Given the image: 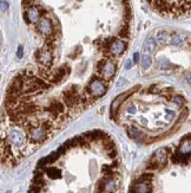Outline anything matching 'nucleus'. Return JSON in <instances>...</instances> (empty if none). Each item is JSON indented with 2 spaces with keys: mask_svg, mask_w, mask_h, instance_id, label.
<instances>
[{
  "mask_svg": "<svg viewBox=\"0 0 191 193\" xmlns=\"http://www.w3.org/2000/svg\"><path fill=\"white\" fill-rule=\"evenodd\" d=\"M168 40H169V36H168V33H166L165 31H159V32L156 34V42H157L158 44L164 45V44L168 43Z\"/></svg>",
  "mask_w": 191,
  "mask_h": 193,
  "instance_id": "0eeeda50",
  "label": "nucleus"
},
{
  "mask_svg": "<svg viewBox=\"0 0 191 193\" xmlns=\"http://www.w3.org/2000/svg\"><path fill=\"white\" fill-rule=\"evenodd\" d=\"M119 36L123 37V38H128V37H129V27H128V26L124 27L123 30L119 32Z\"/></svg>",
  "mask_w": 191,
  "mask_h": 193,
  "instance_id": "9b49d317",
  "label": "nucleus"
},
{
  "mask_svg": "<svg viewBox=\"0 0 191 193\" xmlns=\"http://www.w3.org/2000/svg\"><path fill=\"white\" fill-rule=\"evenodd\" d=\"M125 84H126L125 78H119V81H118V83H117V86H118V88H122V86H124Z\"/></svg>",
  "mask_w": 191,
  "mask_h": 193,
  "instance_id": "f8f14e48",
  "label": "nucleus"
},
{
  "mask_svg": "<svg viewBox=\"0 0 191 193\" xmlns=\"http://www.w3.org/2000/svg\"><path fill=\"white\" fill-rule=\"evenodd\" d=\"M40 14L41 13L39 12V9H38L35 6H32L31 8L27 9V12L24 14V18L26 19V22L28 24H34V23H37L38 20H39Z\"/></svg>",
  "mask_w": 191,
  "mask_h": 193,
  "instance_id": "20e7f679",
  "label": "nucleus"
},
{
  "mask_svg": "<svg viewBox=\"0 0 191 193\" xmlns=\"http://www.w3.org/2000/svg\"><path fill=\"white\" fill-rule=\"evenodd\" d=\"M7 7H8L7 1H5V0H1V11L5 12V9H7Z\"/></svg>",
  "mask_w": 191,
  "mask_h": 193,
  "instance_id": "ddd939ff",
  "label": "nucleus"
},
{
  "mask_svg": "<svg viewBox=\"0 0 191 193\" xmlns=\"http://www.w3.org/2000/svg\"><path fill=\"white\" fill-rule=\"evenodd\" d=\"M138 61H139V53L136 52L133 55V63H138Z\"/></svg>",
  "mask_w": 191,
  "mask_h": 193,
  "instance_id": "2eb2a0df",
  "label": "nucleus"
},
{
  "mask_svg": "<svg viewBox=\"0 0 191 193\" xmlns=\"http://www.w3.org/2000/svg\"><path fill=\"white\" fill-rule=\"evenodd\" d=\"M23 55H24V52H23V46H19V47H18V52H17L18 58H21Z\"/></svg>",
  "mask_w": 191,
  "mask_h": 193,
  "instance_id": "4468645a",
  "label": "nucleus"
},
{
  "mask_svg": "<svg viewBox=\"0 0 191 193\" xmlns=\"http://www.w3.org/2000/svg\"><path fill=\"white\" fill-rule=\"evenodd\" d=\"M105 88L104 83L100 80H93L90 84H89V92L91 96H94V97H98V96H102L105 94Z\"/></svg>",
  "mask_w": 191,
  "mask_h": 193,
  "instance_id": "7ed1b4c3",
  "label": "nucleus"
},
{
  "mask_svg": "<svg viewBox=\"0 0 191 193\" xmlns=\"http://www.w3.org/2000/svg\"><path fill=\"white\" fill-rule=\"evenodd\" d=\"M182 43H183V38L180 37L179 34H174L172 38H171V44H172V45H177L178 46Z\"/></svg>",
  "mask_w": 191,
  "mask_h": 193,
  "instance_id": "9d476101",
  "label": "nucleus"
},
{
  "mask_svg": "<svg viewBox=\"0 0 191 193\" xmlns=\"http://www.w3.org/2000/svg\"><path fill=\"white\" fill-rule=\"evenodd\" d=\"M132 65H133V63L129 59L128 62H126V64H125V69H131V67H132Z\"/></svg>",
  "mask_w": 191,
  "mask_h": 193,
  "instance_id": "dca6fc26",
  "label": "nucleus"
},
{
  "mask_svg": "<svg viewBox=\"0 0 191 193\" xmlns=\"http://www.w3.org/2000/svg\"><path fill=\"white\" fill-rule=\"evenodd\" d=\"M144 49H145V51L149 52V53L155 52V50H156V42L152 39L151 37L146 38V40H145V43H144Z\"/></svg>",
  "mask_w": 191,
  "mask_h": 193,
  "instance_id": "423d86ee",
  "label": "nucleus"
},
{
  "mask_svg": "<svg viewBox=\"0 0 191 193\" xmlns=\"http://www.w3.org/2000/svg\"><path fill=\"white\" fill-rule=\"evenodd\" d=\"M37 30L39 31L41 34H44L46 38L51 37L54 33V28L53 25L51 23V20H49L47 18H41L37 24Z\"/></svg>",
  "mask_w": 191,
  "mask_h": 193,
  "instance_id": "f03ea898",
  "label": "nucleus"
},
{
  "mask_svg": "<svg viewBox=\"0 0 191 193\" xmlns=\"http://www.w3.org/2000/svg\"><path fill=\"white\" fill-rule=\"evenodd\" d=\"M97 70H98L99 75L103 77V80L108 81V80L112 78L114 72H116V65L110 61H100L97 65Z\"/></svg>",
  "mask_w": 191,
  "mask_h": 193,
  "instance_id": "f257e3e1",
  "label": "nucleus"
},
{
  "mask_svg": "<svg viewBox=\"0 0 191 193\" xmlns=\"http://www.w3.org/2000/svg\"><path fill=\"white\" fill-rule=\"evenodd\" d=\"M128 134L131 139H136V140H139L142 138V132H139L138 129L136 128H130L128 129Z\"/></svg>",
  "mask_w": 191,
  "mask_h": 193,
  "instance_id": "1a4fd4ad",
  "label": "nucleus"
},
{
  "mask_svg": "<svg viewBox=\"0 0 191 193\" xmlns=\"http://www.w3.org/2000/svg\"><path fill=\"white\" fill-rule=\"evenodd\" d=\"M152 64V59L151 57L149 55H143L142 56V66L143 69H148V67H150Z\"/></svg>",
  "mask_w": 191,
  "mask_h": 193,
  "instance_id": "6e6552de",
  "label": "nucleus"
},
{
  "mask_svg": "<svg viewBox=\"0 0 191 193\" xmlns=\"http://www.w3.org/2000/svg\"><path fill=\"white\" fill-rule=\"evenodd\" d=\"M126 49V44L122 42V40H113L111 44H110V53L113 55V56H119L122 55L124 51H125Z\"/></svg>",
  "mask_w": 191,
  "mask_h": 193,
  "instance_id": "39448f33",
  "label": "nucleus"
},
{
  "mask_svg": "<svg viewBox=\"0 0 191 193\" xmlns=\"http://www.w3.org/2000/svg\"><path fill=\"white\" fill-rule=\"evenodd\" d=\"M186 81L189 82V84H191V72L186 75Z\"/></svg>",
  "mask_w": 191,
  "mask_h": 193,
  "instance_id": "f3484780",
  "label": "nucleus"
}]
</instances>
